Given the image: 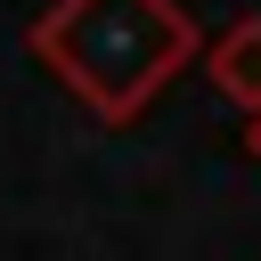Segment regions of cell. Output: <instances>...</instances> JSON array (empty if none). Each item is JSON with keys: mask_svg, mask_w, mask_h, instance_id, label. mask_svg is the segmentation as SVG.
I'll return each mask as SVG.
<instances>
[{"mask_svg": "<svg viewBox=\"0 0 261 261\" xmlns=\"http://www.w3.org/2000/svg\"><path fill=\"white\" fill-rule=\"evenodd\" d=\"M33 65H49L98 122H139L171 73L204 57V33L179 0H49L24 33Z\"/></svg>", "mask_w": 261, "mask_h": 261, "instance_id": "6da1fadb", "label": "cell"}, {"mask_svg": "<svg viewBox=\"0 0 261 261\" xmlns=\"http://www.w3.org/2000/svg\"><path fill=\"white\" fill-rule=\"evenodd\" d=\"M204 82H212L228 106L261 114V16H237L228 33L204 41Z\"/></svg>", "mask_w": 261, "mask_h": 261, "instance_id": "7a4b0ae2", "label": "cell"}, {"mask_svg": "<svg viewBox=\"0 0 261 261\" xmlns=\"http://www.w3.org/2000/svg\"><path fill=\"white\" fill-rule=\"evenodd\" d=\"M245 155L261 163V114H245Z\"/></svg>", "mask_w": 261, "mask_h": 261, "instance_id": "3957f363", "label": "cell"}]
</instances>
